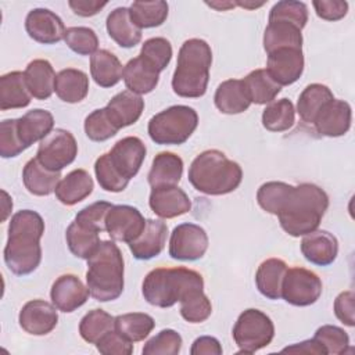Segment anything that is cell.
<instances>
[{
	"mask_svg": "<svg viewBox=\"0 0 355 355\" xmlns=\"http://www.w3.org/2000/svg\"><path fill=\"white\" fill-rule=\"evenodd\" d=\"M43 233L44 220L36 211L22 209L12 215L3 252L10 272L25 276L37 269L42 261L40 239Z\"/></svg>",
	"mask_w": 355,
	"mask_h": 355,
	"instance_id": "6da1fadb",
	"label": "cell"
},
{
	"mask_svg": "<svg viewBox=\"0 0 355 355\" xmlns=\"http://www.w3.org/2000/svg\"><path fill=\"white\" fill-rule=\"evenodd\" d=\"M187 176L197 191L208 196H223L240 186L243 169L236 161L229 159L225 153L205 150L193 159Z\"/></svg>",
	"mask_w": 355,
	"mask_h": 355,
	"instance_id": "7a4b0ae2",
	"label": "cell"
},
{
	"mask_svg": "<svg viewBox=\"0 0 355 355\" xmlns=\"http://www.w3.org/2000/svg\"><path fill=\"white\" fill-rule=\"evenodd\" d=\"M329 207V196L313 183H301L294 190L277 215L282 229L293 236H305L318 229Z\"/></svg>",
	"mask_w": 355,
	"mask_h": 355,
	"instance_id": "3957f363",
	"label": "cell"
},
{
	"mask_svg": "<svg viewBox=\"0 0 355 355\" xmlns=\"http://www.w3.org/2000/svg\"><path fill=\"white\" fill-rule=\"evenodd\" d=\"M212 50L202 39L186 40L178 54L176 68L172 76L173 92L186 98L202 97L209 82Z\"/></svg>",
	"mask_w": 355,
	"mask_h": 355,
	"instance_id": "277c9868",
	"label": "cell"
},
{
	"mask_svg": "<svg viewBox=\"0 0 355 355\" xmlns=\"http://www.w3.org/2000/svg\"><path fill=\"white\" fill-rule=\"evenodd\" d=\"M86 261V283L90 295L100 302L116 300L122 294L125 284L123 257L119 247L114 241L104 240Z\"/></svg>",
	"mask_w": 355,
	"mask_h": 355,
	"instance_id": "5b68a950",
	"label": "cell"
},
{
	"mask_svg": "<svg viewBox=\"0 0 355 355\" xmlns=\"http://www.w3.org/2000/svg\"><path fill=\"white\" fill-rule=\"evenodd\" d=\"M194 290H204L202 276L189 268H155L141 284L144 300L158 308H169Z\"/></svg>",
	"mask_w": 355,
	"mask_h": 355,
	"instance_id": "8992f818",
	"label": "cell"
},
{
	"mask_svg": "<svg viewBox=\"0 0 355 355\" xmlns=\"http://www.w3.org/2000/svg\"><path fill=\"white\" fill-rule=\"evenodd\" d=\"M198 125V115L189 105H172L155 114L147 126L150 139L161 146H179L189 140Z\"/></svg>",
	"mask_w": 355,
	"mask_h": 355,
	"instance_id": "52a82bcc",
	"label": "cell"
},
{
	"mask_svg": "<svg viewBox=\"0 0 355 355\" xmlns=\"http://www.w3.org/2000/svg\"><path fill=\"white\" fill-rule=\"evenodd\" d=\"M232 336L239 347V354H254L270 344L275 337V326L266 313L250 308L237 318Z\"/></svg>",
	"mask_w": 355,
	"mask_h": 355,
	"instance_id": "ba28073f",
	"label": "cell"
},
{
	"mask_svg": "<svg viewBox=\"0 0 355 355\" xmlns=\"http://www.w3.org/2000/svg\"><path fill=\"white\" fill-rule=\"evenodd\" d=\"M78 155V143L67 129H54L44 137L37 148L36 158L47 169L60 172L71 165Z\"/></svg>",
	"mask_w": 355,
	"mask_h": 355,
	"instance_id": "9c48e42d",
	"label": "cell"
},
{
	"mask_svg": "<svg viewBox=\"0 0 355 355\" xmlns=\"http://www.w3.org/2000/svg\"><path fill=\"white\" fill-rule=\"evenodd\" d=\"M322 294L320 277L305 268L287 269L283 284L282 298L294 306H308L315 304Z\"/></svg>",
	"mask_w": 355,
	"mask_h": 355,
	"instance_id": "30bf717a",
	"label": "cell"
},
{
	"mask_svg": "<svg viewBox=\"0 0 355 355\" xmlns=\"http://www.w3.org/2000/svg\"><path fill=\"white\" fill-rule=\"evenodd\" d=\"M208 234L196 223L178 225L169 239V255L178 261H197L208 250Z\"/></svg>",
	"mask_w": 355,
	"mask_h": 355,
	"instance_id": "8fae6325",
	"label": "cell"
},
{
	"mask_svg": "<svg viewBox=\"0 0 355 355\" xmlns=\"http://www.w3.org/2000/svg\"><path fill=\"white\" fill-rule=\"evenodd\" d=\"M141 212L132 205H112L105 218V230L115 241L130 243L146 226Z\"/></svg>",
	"mask_w": 355,
	"mask_h": 355,
	"instance_id": "7c38bea8",
	"label": "cell"
},
{
	"mask_svg": "<svg viewBox=\"0 0 355 355\" xmlns=\"http://www.w3.org/2000/svg\"><path fill=\"white\" fill-rule=\"evenodd\" d=\"M265 69L279 86L293 85L304 72L302 49L287 47L269 53Z\"/></svg>",
	"mask_w": 355,
	"mask_h": 355,
	"instance_id": "4fadbf2b",
	"label": "cell"
},
{
	"mask_svg": "<svg viewBox=\"0 0 355 355\" xmlns=\"http://www.w3.org/2000/svg\"><path fill=\"white\" fill-rule=\"evenodd\" d=\"M25 29L31 39L42 44H55L64 39L62 19L47 8H33L25 18Z\"/></svg>",
	"mask_w": 355,
	"mask_h": 355,
	"instance_id": "5bb4252c",
	"label": "cell"
},
{
	"mask_svg": "<svg viewBox=\"0 0 355 355\" xmlns=\"http://www.w3.org/2000/svg\"><path fill=\"white\" fill-rule=\"evenodd\" d=\"M18 322L22 330L32 336H46L58 323V313L54 304L44 300L28 301L19 311Z\"/></svg>",
	"mask_w": 355,
	"mask_h": 355,
	"instance_id": "9a60e30c",
	"label": "cell"
},
{
	"mask_svg": "<svg viewBox=\"0 0 355 355\" xmlns=\"http://www.w3.org/2000/svg\"><path fill=\"white\" fill-rule=\"evenodd\" d=\"M146 144L136 136L118 140L108 153L115 169L128 180L135 178L146 158Z\"/></svg>",
	"mask_w": 355,
	"mask_h": 355,
	"instance_id": "2e32d148",
	"label": "cell"
},
{
	"mask_svg": "<svg viewBox=\"0 0 355 355\" xmlns=\"http://www.w3.org/2000/svg\"><path fill=\"white\" fill-rule=\"evenodd\" d=\"M90 291L82 280L72 275H61L57 277L50 290V298L54 306L65 313L73 312L89 300Z\"/></svg>",
	"mask_w": 355,
	"mask_h": 355,
	"instance_id": "e0dca14e",
	"label": "cell"
},
{
	"mask_svg": "<svg viewBox=\"0 0 355 355\" xmlns=\"http://www.w3.org/2000/svg\"><path fill=\"white\" fill-rule=\"evenodd\" d=\"M352 110L351 105L338 98L330 100L313 121L315 129L322 136L338 137L345 135L351 128Z\"/></svg>",
	"mask_w": 355,
	"mask_h": 355,
	"instance_id": "ac0fdd59",
	"label": "cell"
},
{
	"mask_svg": "<svg viewBox=\"0 0 355 355\" xmlns=\"http://www.w3.org/2000/svg\"><path fill=\"white\" fill-rule=\"evenodd\" d=\"M148 204L151 211L164 219H172L184 215L191 209V201L189 196L178 186L153 189L150 193Z\"/></svg>",
	"mask_w": 355,
	"mask_h": 355,
	"instance_id": "d6986e66",
	"label": "cell"
},
{
	"mask_svg": "<svg viewBox=\"0 0 355 355\" xmlns=\"http://www.w3.org/2000/svg\"><path fill=\"white\" fill-rule=\"evenodd\" d=\"M166 237L168 226L165 222L161 219H147L143 232L128 245L136 259L147 261L162 252Z\"/></svg>",
	"mask_w": 355,
	"mask_h": 355,
	"instance_id": "ffe728a7",
	"label": "cell"
},
{
	"mask_svg": "<svg viewBox=\"0 0 355 355\" xmlns=\"http://www.w3.org/2000/svg\"><path fill=\"white\" fill-rule=\"evenodd\" d=\"M304 258L318 266L331 265L338 254V241L327 230H313L304 236L301 241Z\"/></svg>",
	"mask_w": 355,
	"mask_h": 355,
	"instance_id": "44dd1931",
	"label": "cell"
},
{
	"mask_svg": "<svg viewBox=\"0 0 355 355\" xmlns=\"http://www.w3.org/2000/svg\"><path fill=\"white\" fill-rule=\"evenodd\" d=\"M53 128L54 116L47 110L35 108L18 118V135L25 148L36 141H42L53 132Z\"/></svg>",
	"mask_w": 355,
	"mask_h": 355,
	"instance_id": "7402d4cb",
	"label": "cell"
},
{
	"mask_svg": "<svg viewBox=\"0 0 355 355\" xmlns=\"http://www.w3.org/2000/svg\"><path fill=\"white\" fill-rule=\"evenodd\" d=\"M105 26L110 37L123 49L135 47L141 40V29L132 21L128 7L112 10L107 17Z\"/></svg>",
	"mask_w": 355,
	"mask_h": 355,
	"instance_id": "603a6c76",
	"label": "cell"
},
{
	"mask_svg": "<svg viewBox=\"0 0 355 355\" xmlns=\"http://www.w3.org/2000/svg\"><path fill=\"white\" fill-rule=\"evenodd\" d=\"M122 79L128 87V90L136 94H147L153 92L159 80V72L150 65L140 55L128 61L123 67Z\"/></svg>",
	"mask_w": 355,
	"mask_h": 355,
	"instance_id": "cb8c5ba5",
	"label": "cell"
},
{
	"mask_svg": "<svg viewBox=\"0 0 355 355\" xmlns=\"http://www.w3.org/2000/svg\"><path fill=\"white\" fill-rule=\"evenodd\" d=\"M183 173V159L171 151H162L153 159L151 169L147 175L148 184L155 187L178 186Z\"/></svg>",
	"mask_w": 355,
	"mask_h": 355,
	"instance_id": "d4e9b609",
	"label": "cell"
},
{
	"mask_svg": "<svg viewBox=\"0 0 355 355\" xmlns=\"http://www.w3.org/2000/svg\"><path fill=\"white\" fill-rule=\"evenodd\" d=\"M94 183L92 176L85 169H73L55 187V197L64 205H75L89 197Z\"/></svg>",
	"mask_w": 355,
	"mask_h": 355,
	"instance_id": "484cf974",
	"label": "cell"
},
{
	"mask_svg": "<svg viewBox=\"0 0 355 355\" xmlns=\"http://www.w3.org/2000/svg\"><path fill=\"white\" fill-rule=\"evenodd\" d=\"M24 75L32 97L37 100H47L53 94L57 75L47 60L37 58L31 61L26 65Z\"/></svg>",
	"mask_w": 355,
	"mask_h": 355,
	"instance_id": "4316f807",
	"label": "cell"
},
{
	"mask_svg": "<svg viewBox=\"0 0 355 355\" xmlns=\"http://www.w3.org/2000/svg\"><path fill=\"white\" fill-rule=\"evenodd\" d=\"M32 94L21 71H11L0 76V110L24 108L29 105Z\"/></svg>",
	"mask_w": 355,
	"mask_h": 355,
	"instance_id": "83f0119b",
	"label": "cell"
},
{
	"mask_svg": "<svg viewBox=\"0 0 355 355\" xmlns=\"http://www.w3.org/2000/svg\"><path fill=\"white\" fill-rule=\"evenodd\" d=\"M215 107L227 115L241 114L251 105L241 79H227L222 82L214 96Z\"/></svg>",
	"mask_w": 355,
	"mask_h": 355,
	"instance_id": "f1b7e54d",
	"label": "cell"
},
{
	"mask_svg": "<svg viewBox=\"0 0 355 355\" xmlns=\"http://www.w3.org/2000/svg\"><path fill=\"white\" fill-rule=\"evenodd\" d=\"M105 108L115 123L122 129L139 121L144 110V100L130 90H123L115 94L108 101Z\"/></svg>",
	"mask_w": 355,
	"mask_h": 355,
	"instance_id": "f546056e",
	"label": "cell"
},
{
	"mask_svg": "<svg viewBox=\"0 0 355 355\" xmlns=\"http://www.w3.org/2000/svg\"><path fill=\"white\" fill-rule=\"evenodd\" d=\"M61 180V173L44 168L37 158L29 159L22 171L25 189L33 196H49L55 191Z\"/></svg>",
	"mask_w": 355,
	"mask_h": 355,
	"instance_id": "4dcf8cb0",
	"label": "cell"
},
{
	"mask_svg": "<svg viewBox=\"0 0 355 355\" xmlns=\"http://www.w3.org/2000/svg\"><path fill=\"white\" fill-rule=\"evenodd\" d=\"M287 269L288 268L283 259L269 258L263 261L255 273L258 291L269 300L282 298V284Z\"/></svg>",
	"mask_w": 355,
	"mask_h": 355,
	"instance_id": "1f68e13d",
	"label": "cell"
},
{
	"mask_svg": "<svg viewBox=\"0 0 355 355\" xmlns=\"http://www.w3.org/2000/svg\"><path fill=\"white\" fill-rule=\"evenodd\" d=\"M54 92L64 103H80L89 93V78L76 68L61 69L55 78Z\"/></svg>",
	"mask_w": 355,
	"mask_h": 355,
	"instance_id": "d6a6232c",
	"label": "cell"
},
{
	"mask_svg": "<svg viewBox=\"0 0 355 355\" xmlns=\"http://www.w3.org/2000/svg\"><path fill=\"white\" fill-rule=\"evenodd\" d=\"M90 75L100 87H112L122 79L123 67L114 53L101 49L90 55Z\"/></svg>",
	"mask_w": 355,
	"mask_h": 355,
	"instance_id": "836d02e7",
	"label": "cell"
},
{
	"mask_svg": "<svg viewBox=\"0 0 355 355\" xmlns=\"http://www.w3.org/2000/svg\"><path fill=\"white\" fill-rule=\"evenodd\" d=\"M287 47L302 49L301 29L288 22H269L263 32V49L266 54Z\"/></svg>",
	"mask_w": 355,
	"mask_h": 355,
	"instance_id": "e575fe53",
	"label": "cell"
},
{
	"mask_svg": "<svg viewBox=\"0 0 355 355\" xmlns=\"http://www.w3.org/2000/svg\"><path fill=\"white\" fill-rule=\"evenodd\" d=\"M241 80L250 101L259 105L272 103L282 90L266 69H254Z\"/></svg>",
	"mask_w": 355,
	"mask_h": 355,
	"instance_id": "d590c367",
	"label": "cell"
},
{
	"mask_svg": "<svg viewBox=\"0 0 355 355\" xmlns=\"http://www.w3.org/2000/svg\"><path fill=\"white\" fill-rule=\"evenodd\" d=\"M334 96L331 90L322 83L308 85L298 97L297 112L304 122L313 123L319 111L330 101Z\"/></svg>",
	"mask_w": 355,
	"mask_h": 355,
	"instance_id": "8d00e7d4",
	"label": "cell"
},
{
	"mask_svg": "<svg viewBox=\"0 0 355 355\" xmlns=\"http://www.w3.org/2000/svg\"><path fill=\"white\" fill-rule=\"evenodd\" d=\"M168 3L155 1H133L129 7V14L135 25L140 29L155 28L162 25L168 18Z\"/></svg>",
	"mask_w": 355,
	"mask_h": 355,
	"instance_id": "74e56055",
	"label": "cell"
},
{
	"mask_svg": "<svg viewBox=\"0 0 355 355\" xmlns=\"http://www.w3.org/2000/svg\"><path fill=\"white\" fill-rule=\"evenodd\" d=\"M154 326V319L144 312H130L115 318V330L132 343L147 338Z\"/></svg>",
	"mask_w": 355,
	"mask_h": 355,
	"instance_id": "f35d334b",
	"label": "cell"
},
{
	"mask_svg": "<svg viewBox=\"0 0 355 355\" xmlns=\"http://www.w3.org/2000/svg\"><path fill=\"white\" fill-rule=\"evenodd\" d=\"M295 122L294 104L288 98L273 100L262 112V125L269 132H284Z\"/></svg>",
	"mask_w": 355,
	"mask_h": 355,
	"instance_id": "ab89813d",
	"label": "cell"
},
{
	"mask_svg": "<svg viewBox=\"0 0 355 355\" xmlns=\"http://www.w3.org/2000/svg\"><path fill=\"white\" fill-rule=\"evenodd\" d=\"M294 186L284 182H266L257 191L258 205L272 215H279L286 207Z\"/></svg>",
	"mask_w": 355,
	"mask_h": 355,
	"instance_id": "60d3db41",
	"label": "cell"
},
{
	"mask_svg": "<svg viewBox=\"0 0 355 355\" xmlns=\"http://www.w3.org/2000/svg\"><path fill=\"white\" fill-rule=\"evenodd\" d=\"M65 240L69 251L80 259H89L101 243L97 232L82 227L75 220L67 227Z\"/></svg>",
	"mask_w": 355,
	"mask_h": 355,
	"instance_id": "b9f144b4",
	"label": "cell"
},
{
	"mask_svg": "<svg viewBox=\"0 0 355 355\" xmlns=\"http://www.w3.org/2000/svg\"><path fill=\"white\" fill-rule=\"evenodd\" d=\"M115 329V318L103 309L89 311L79 323L80 337L89 343L96 344L104 334Z\"/></svg>",
	"mask_w": 355,
	"mask_h": 355,
	"instance_id": "7bdbcfd3",
	"label": "cell"
},
{
	"mask_svg": "<svg viewBox=\"0 0 355 355\" xmlns=\"http://www.w3.org/2000/svg\"><path fill=\"white\" fill-rule=\"evenodd\" d=\"M119 129L105 107L92 111L85 119V133L93 141H105L114 137Z\"/></svg>",
	"mask_w": 355,
	"mask_h": 355,
	"instance_id": "ee69618b",
	"label": "cell"
},
{
	"mask_svg": "<svg viewBox=\"0 0 355 355\" xmlns=\"http://www.w3.org/2000/svg\"><path fill=\"white\" fill-rule=\"evenodd\" d=\"M212 313L209 298L204 290H194L180 300V315L189 323H201Z\"/></svg>",
	"mask_w": 355,
	"mask_h": 355,
	"instance_id": "f6af8a7d",
	"label": "cell"
},
{
	"mask_svg": "<svg viewBox=\"0 0 355 355\" xmlns=\"http://www.w3.org/2000/svg\"><path fill=\"white\" fill-rule=\"evenodd\" d=\"M268 21L269 22H275V21L288 22L302 31L308 22V7L305 3L295 1V0L277 1L270 8Z\"/></svg>",
	"mask_w": 355,
	"mask_h": 355,
	"instance_id": "bcb514c9",
	"label": "cell"
},
{
	"mask_svg": "<svg viewBox=\"0 0 355 355\" xmlns=\"http://www.w3.org/2000/svg\"><path fill=\"white\" fill-rule=\"evenodd\" d=\"M94 173L101 189L111 193H119L126 189L129 180L125 179L112 165L108 153L100 155L94 162Z\"/></svg>",
	"mask_w": 355,
	"mask_h": 355,
	"instance_id": "7dc6e473",
	"label": "cell"
},
{
	"mask_svg": "<svg viewBox=\"0 0 355 355\" xmlns=\"http://www.w3.org/2000/svg\"><path fill=\"white\" fill-rule=\"evenodd\" d=\"M64 40L67 46L79 55H92L97 51L98 37L92 28L71 26L67 28Z\"/></svg>",
	"mask_w": 355,
	"mask_h": 355,
	"instance_id": "c3c4849f",
	"label": "cell"
},
{
	"mask_svg": "<svg viewBox=\"0 0 355 355\" xmlns=\"http://www.w3.org/2000/svg\"><path fill=\"white\" fill-rule=\"evenodd\" d=\"M139 55L161 72L171 62L172 46L165 37H151L143 43Z\"/></svg>",
	"mask_w": 355,
	"mask_h": 355,
	"instance_id": "681fc988",
	"label": "cell"
},
{
	"mask_svg": "<svg viewBox=\"0 0 355 355\" xmlns=\"http://www.w3.org/2000/svg\"><path fill=\"white\" fill-rule=\"evenodd\" d=\"M182 344V336L178 331L164 329L144 344L141 352L144 355H178Z\"/></svg>",
	"mask_w": 355,
	"mask_h": 355,
	"instance_id": "f907efd6",
	"label": "cell"
},
{
	"mask_svg": "<svg viewBox=\"0 0 355 355\" xmlns=\"http://www.w3.org/2000/svg\"><path fill=\"white\" fill-rule=\"evenodd\" d=\"M313 338L323 347L326 354L333 355H341L347 352V348L349 347V337L344 331V329L333 324H324L320 326Z\"/></svg>",
	"mask_w": 355,
	"mask_h": 355,
	"instance_id": "816d5d0a",
	"label": "cell"
},
{
	"mask_svg": "<svg viewBox=\"0 0 355 355\" xmlns=\"http://www.w3.org/2000/svg\"><path fill=\"white\" fill-rule=\"evenodd\" d=\"M111 208L112 204L108 201L93 202L76 214L75 222L82 227L101 233L105 230V218Z\"/></svg>",
	"mask_w": 355,
	"mask_h": 355,
	"instance_id": "f5cc1de1",
	"label": "cell"
},
{
	"mask_svg": "<svg viewBox=\"0 0 355 355\" xmlns=\"http://www.w3.org/2000/svg\"><path fill=\"white\" fill-rule=\"evenodd\" d=\"M18 135V119H4L0 122V155L14 158L25 151Z\"/></svg>",
	"mask_w": 355,
	"mask_h": 355,
	"instance_id": "db71d44e",
	"label": "cell"
},
{
	"mask_svg": "<svg viewBox=\"0 0 355 355\" xmlns=\"http://www.w3.org/2000/svg\"><path fill=\"white\" fill-rule=\"evenodd\" d=\"M97 351L104 355H130L133 352V344L115 329L104 334L96 343Z\"/></svg>",
	"mask_w": 355,
	"mask_h": 355,
	"instance_id": "11a10c76",
	"label": "cell"
},
{
	"mask_svg": "<svg viewBox=\"0 0 355 355\" xmlns=\"http://www.w3.org/2000/svg\"><path fill=\"white\" fill-rule=\"evenodd\" d=\"M312 6L316 15L324 21H338L348 12V3L343 0H315Z\"/></svg>",
	"mask_w": 355,
	"mask_h": 355,
	"instance_id": "9f6ffc18",
	"label": "cell"
},
{
	"mask_svg": "<svg viewBox=\"0 0 355 355\" xmlns=\"http://www.w3.org/2000/svg\"><path fill=\"white\" fill-rule=\"evenodd\" d=\"M354 300H355V295L351 290L340 293L334 300V313L337 319L348 327H354L355 324Z\"/></svg>",
	"mask_w": 355,
	"mask_h": 355,
	"instance_id": "6f0895ef",
	"label": "cell"
},
{
	"mask_svg": "<svg viewBox=\"0 0 355 355\" xmlns=\"http://www.w3.org/2000/svg\"><path fill=\"white\" fill-rule=\"evenodd\" d=\"M222 352L220 343L211 336H201L196 338L190 349L191 355H220Z\"/></svg>",
	"mask_w": 355,
	"mask_h": 355,
	"instance_id": "680465c9",
	"label": "cell"
},
{
	"mask_svg": "<svg viewBox=\"0 0 355 355\" xmlns=\"http://www.w3.org/2000/svg\"><path fill=\"white\" fill-rule=\"evenodd\" d=\"M68 6L73 14L79 17H93L107 6V1H87V0H69Z\"/></svg>",
	"mask_w": 355,
	"mask_h": 355,
	"instance_id": "91938a15",
	"label": "cell"
},
{
	"mask_svg": "<svg viewBox=\"0 0 355 355\" xmlns=\"http://www.w3.org/2000/svg\"><path fill=\"white\" fill-rule=\"evenodd\" d=\"M282 352H293V354H323L326 355L323 347L315 340V338H311V340H305V341H301V343H297V344H293L290 347H286L282 349Z\"/></svg>",
	"mask_w": 355,
	"mask_h": 355,
	"instance_id": "94428289",
	"label": "cell"
},
{
	"mask_svg": "<svg viewBox=\"0 0 355 355\" xmlns=\"http://www.w3.org/2000/svg\"><path fill=\"white\" fill-rule=\"evenodd\" d=\"M207 4L219 11H223V10H227V8H232L236 6V3H207Z\"/></svg>",
	"mask_w": 355,
	"mask_h": 355,
	"instance_id": "6125c7cd",
	"label": "cell"
}]
</instances>
